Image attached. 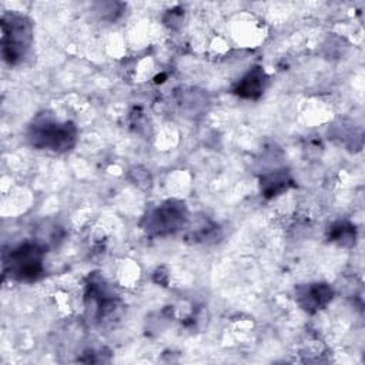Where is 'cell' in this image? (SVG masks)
<instances>
[{"label":"cell","instance_id":"cell-3","mask_svg":"<svg viewBox=\"0 0 365 365\" xmlns=\"http://www.w3.org/2000/svg\"><path fill=\"white\" fill-rule=\"evenodd\" d=\"M1 56L3 60L16 66L27 56L33 43V24L29 17L19 13L1 16Z\"/></svg>","mask_w":365,"mask_h":365},{"label":"cell","instance_id":"cell-7","mask_svg":"<svg viewBox=\"0 0 365 365\" xmlns=\"http://www.w3.org/2000/svg\"><path fill=\"white\" fill-rule=\"evenodd\" d=\"M267 80L265 71L259 66H255L235 84L234 93L241 98L255 100L264 93Z\"/></svg>","mask_w":365,"mask_h":365},{"label":"cell","instance_id":"cell-9","mask_svg":"<svg viewBox=\"0 0 365 365\" xmlns=\"http://www.w3.org/2000/svg\"><path fill=\"white\" fill-rule=\"evenodd\" d=\"M328 238L342 247H351L356 240V230L348 221H336L328 230Z\"/></svg>","mask_w":365,"mask_h":365},{"label":"cell","instance_id":"cell-4","mask_svg":"<svg viewBox=\"0 0 365 365\" xmlns=\"http://www.w3.org/2000/svg\"><path fill=\"white\" fill-rule=\"evenodd\" d=\"M188 222V210L180 200H167L151 210L143 220V230L151 237L175 234Z\"/></svg>","mask_w":365,"mask_h":365},{"label":"cell","instance_id":"cell-5","mask_svg":"<svg viewBox=\"0 0 365 365\" xmlns=\"http://www.w3.org/2000/svg\"><path fill=\"white\" fill-rule=\"evenodd\" d=\"M86 301L88 309H93V314L97 318H104L115 307V297L110 292L107 284L100 277L90 278L86 291Z\"/></svg>","mask_w":365,"mask_h":365},{"label":"cell","instance_id":"cell-2","mask_svg":"<svg viewBox=\"0 0 365 365\" xmlns=\"http://www.w3.org/2000/svg\"><path fill=\"white\" fill-rule=\"evenodd\" d=\"M44 245L23 242L3 254V272L20 282H33L44 272Z\"/></svg>","mask_w":365,"mask_h":365},{"label":"cell","instance_id":"cell-8","mask_svg":"<svg viewBox=\"0 0 365 365\" xmlns=\"http://www.w3.org/2000/svg\"><path fill=\"white\" fill-rule=\"evenodd\" d=\"M261 192L265 198H272L287 191L292 185V178L285 170L272 171L261 178Z\"/></svg>","mask_w":365,"mask_h":365},{"label":"cell","instance_id":"cell-6","mask_svg":"<svg viewBox=\"0 0 365 365\" xmlns=\"http://www.w3.org/2000/svg\"><path fill=\"white\" fill-rule=\"evenodd\" d=\"M334 297V291L328 284L315 282L297 288V301L307 312H317L327 307Z\"/></svg>","mask_w":365,"mask_h":365},{"label":"cell","instance_id":"cell-1","mask_svg":"<svg viewBox=\"0 0 365 365\" xmlns=\"http://www.w3.org/2000/svg\"><path fill=\"white\" fill-rule=\"evenodd\" d=\"M27 140L37 150L64 153L77 141V127L71 121H58L51 114H38L27 128Z\"/></svg>","mask_w":365,"mask_h":365}]
</instances>
